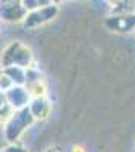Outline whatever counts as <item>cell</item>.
Returning <instances> with one entry per match:
<instances>
[{
  "label": "cell",
  "mask_w": 135,
  "mask_h": 152,
  "mask_svg": "<svg viewBox=\"0 0 135 152\" xmlns=\"http://www.w3.org/2000/svg\"><path fill=\"white\" fill-rule=\"evenodd\" d=\"M35 119L32 117V114L28 107L14 110V113L11 114V117L3 123V134L8 143L18 142V138L23 135V132L28 128L33 125Z\"/></svg>",
  "instance_id": "obj_1"
},
{
  "label": "cell",
  "mask_w": 135,
  "mask_h": 152,
  "mask_svg": "<svg viewBox=\"0 0 135 152\" xmlns=\"http://www.w3.org/2000/svg\"><path fill=\"white\" fill-rule=\"evenodd\" d=\"M0 62H2V67H9V66H20V67H29L33 62V53L32 50L24 46L20 41H14L8 44L3 52H2V58H0Z\"/></svg>",
  "instance_id": "obj_2"
},
{
  "label": "cell",
  "mask_w": 135,
  "mask_h": 152,
  "mask_svg": "<svg viewBox=\"0 0 135 152\" xmlns=\"http://www.w3.org/2000/svg\"><path fill=\"white\" fill-rule=\"evenodd\" d=\"M59 5L56 3H49L46 6H41L38 9H33V11H28L26 17L21 21L26 28L29 29H33V28H38V26H43V24L52 21L53 18L58 17L59 14Z\"/></svg>",
  "instance_id": "obj_3"
},
{
  "label": "cell",
  "mask_w": 135,
  "mask_h": 152,
  "mask_svg": "<svg viewBox=\"0 0 135 152\" xmlns=\"http://www.w3.org/2000/svg\"><path fill=\"white\" fill-rule=\"evenodd\" d=\"M28 11L20 2H11V3H0V18L8 23H21L26 17Z\"/></svg>",
  "instance_id": "obj_4"
},
{
  "label": "cell",
  "mask_w": 135,
  "mask_h": 152,
  "mask_svg": "<svg viewBox=\"0 0 135 152\" xmlns=\"http://www.w3.org/2000/svg\"><path fill=\"white\" fill-rule=\"evenodd\" d=\"M3 94L8 100V104L14 110H20V108L28 107L29 100H30V94L28 91L26 85H12Z\"/></svg>",
  "instance_id": "obj_5"
},
{
  "label": "cell",
  "mask_w": 135,
  "mask_h": 152,
  "mask_svg": "<svg viewBox=\"0 0 135 152\" xmlns=\"http://www.w3.org/2000/svg\"><path fill=\"white\" fill-rule=\"evenodd\" d=\"M28 108L32 114V117L35 120H44L50 116V111H52V104L49 102V99L46 96L41 97H30Z\"/></svg>",
  "instance_id": "obj_6"
},
{
  "label": "cell",
  "mask_w": 135,
  "mask_h": 152,
  "mask_svg": "<svg viewBox=\"0 0 135 152\" xmlns=\"http://www.w3.org/2000/svg\"><path fill=\"white\" fill-rule=\"evenodd\" d=\"M106 26L111 29L126 32L135 26V15H114L106 20Z\"/></svg>",
  "instance_id": "obj_7"
},
{
  "label": "cell",
  "mask_w": 135,
  "mask_h": 152,
  "mask_svg": "<svg viewBox=\"0 0 135 152\" xmlns=\"http://www.w3.org/2000/svg\"><path fill=\"white\" fill-rule=\"evenodd\" d=\"M8 78L14 82V85H24L26 84V69L20 67V66H9V67H3L2 69Z\"/></svg>",
  "instance_id": "obj_8"
},
{
  "label": "cell",
  "mask_w": 135,
  "mask_h": 152,
  "mask_svg": "<svg viewBox=\"0 0 135 152\" xmlns=\"http://www.w3.org/2000/svg\"><path fill=\"white\" fill-rule=\"evenodd\" d=\"M26 88H28L30 97H41V96H46V94H47V87H46L44 79L35 81V82L26 85Z\"/></svg>",
  "instance_id": "obj_9"
},
{
  "label": "cell",
  "mask_w": 135,
  "mask_h": 152,
  "mask_svg": "<svg viewBox=\"0 0 135 152\" xmlns=\"http://www.w3.org/2000/svg\"><path fill=\"white\" fill-rule=\"evenodd\" d=\"M12 113H14V108L8 104L5 94L0 93V125H3V123L11 117Z\"/></svg>",
  "instance_id": "obj_10"
},
{
  "label": "cell",
  "mask_w": 135,
  "mask_h": 152,
  "mask_svg": "<svg viewBox=\"0 0 135 152\" xmlns=\"http://www.w3.org/2000/svg\"><path fill=\"white\" fill-rule=\"evenodd\" d=\"M40 79H43V75H41L40 69L32 67V66L26 67V84L24 85H29V84H32L35 81H40Z\"/></svg>",
  "instance_id": "obj_11"
},
{
  "label": "cell",
  "mask_w": 135,
  "mask_h": 152,
  "mask_svg": "<svg viewBox=\"0 0 135 152\" xmlns=\"http://www.w3.org/2000/svg\"><path fill=\"white\" fill-rule=\"evenodd\" d=\"M49 3H52L50 0H21V5L26 8V11H33L38 9L41 6H46Z\"/></svg>",
  "instance_id": "obj_12"
},
{
  "label": "cell",
  "mask_w": 135,
  "mask_h": 152,
  "mask_svg": "<svg viewBox=\"0 0 135 152\" xmlns=\"http://www.w3.org/2000/svg\"><path fill=\"white\" fill-rule=\"evenodd\" d=\"M12 85H14V82H12V81L8 78V75L2 70V72H0V93L8 91Z\"/></svg>",
  "instance_id": "obj_13"
},
{
  "label": "cell",
  "mask_w": 135,
  "mask_h": 152,
  "mask_svg": "<svg viewBox=\"0 0 135 152\" xmlns=\"http://www.w3.org/2000/svg\"><path fill=\"white\" fill-rule=\"evenodd\" d=\"M2 152H28V149L23 148L21 145H18L17 142H14V143H8L2 149Z\"/></svg>",
  "instance_id": "obj_14"
},
{
  "label": "cell",
  "mask_w": 135,
  "mask_h": 152,
  "mask_svg": "<svg viewBox=\"0 0 135 152\" xmlns=\"http://www.w3.org/2000/svg\"><path fill=\"white\" fill-rule=\"evenodd\" d=\"M11 2H20V0H0V3H11Z\"/></svg>",
  "instance_id": "obj_15"
},
{
  "label": "cell",
  "mask_w": 135,
  "mask_h": 152,
  "mask_svg": "<svg viewBox=\"0 0 135 152\" xmlns=\"http://www.w3.org/2000/svg\"><path fill=\"white\" fill-rule=\"evenodd\" d=\"M50 2H52V3H56V5H59L61 2H62V0H50Z\"/></svg>",
  "instance_id": "obj_16"
},
{
  "label": "cell",
  "mask_w": 135,
  "mask_h": 152,
  "mask_svg": "<svg viewBox=\"0 0 135 152\" xmlns=\"http://www.w3.org/2000/svg\"><path fill=\"white\" fill-rule=\"evenodd\" d=\"M108 2H109V3H111V5H115V3L118 2V0H108Z\"/></svg>",
  "instance_id": "obj_17"
}]
</instances>
